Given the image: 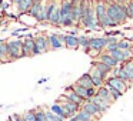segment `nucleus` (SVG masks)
<instances>
[{
	"mask_svg": "<svg viewBox=\"0 0 133 121\" xmlns=\"http://www.w3.org/2000/svg\"><path fill=\"white\" fill-rule=\"evenodd\" d=\"M107 16L115 21L117 26L126 23L127 19V7L124 4H120L115 0H107Z\"/></svg>",
	"mask_w": 133,
	"mask_h": 121,
	"instance_id": "f257e3e1",
	"label": "nucleus"
},
{
	"mask_svg": "<svg viewBox=\"0 0 133 121\" xmlns=\"http://www.w3.org/2000/svg\"><path fill=\"white\" fill-rule=\"evenodd\" d=\"M22 49H23V40L22 39H13L7 40V57L9 61H15L17 58H22Z\"/></svg>",
	"mask_w": 133,
	"mask_h": 121,
	"instance_id": "f03ea898",
	"label": "nucleus"
},
{
	"mask_svg": "<svg viewBox=\"0 0 133 121\" xmlns=\"http://www.w3.org/2000/svg\"><path fill=\"white\" fill-rule=\"evenodd\" d=\"M57 101L59 104H60L62 107H63V110H64V112L67 114V117H75L76 114H77L79 111L82 110V107L79 105V104H76V103H73V101H70V100H67L66 97H64L63 94L62 95H59L57 97Z\"/></svg>",
	"mask_w": 133,
	"mask_h": 121,
	"instance_id": "7ed1b4c3",
	"label": "nucleus"
},
{
	"mask_svg": "<svg viewBox=\"0 0 133 121\" xmlns=\"http://www.w3.org/2000/svg\"><path fill=\"white\" fill-rule=\"evenodd\" d=\"M95 13H96L97 23L100 26L107 16V0H96L95 2Z\"/></svg>",
	"mask_w": 133,
	"mask_h": 121,
	"instance_id": "20e7f679",
	"label": "nucleus"
},
{
	"mask_svg": "<svg viewBox=\"0 0 133 121\" xmlns=\"http://www.w3.org/2000/svg\"><path fill=\"white\" fill-rule=\"evenodd\" d=\"M104 84L113 87V88H116L117 91H120L122 94H124V93L129 90V87H130L129 84H126L123 80H120L119 77H113V75H109V77L106 78V81H104Z\"/></svg>",
	"mask_w": 133,
	"mask_h": 121,
	"instance_id": "39448f33",
	"label": "nucleus"
},
{
	"mask_svg": "<svg viewBox=\"0 0 133 121\" xmlns=\"http://www.w3.org/2000/svg\"><path fill=\"white\" fill-rule=\"evenodd\" d=\"M89 44H90V49L96 50L97 53H102L106 50L107 46V37H89Z\"/></svg>",
	"mask_w": 133,
	"mask_h": 121,
	"instance_id": "423d86ee",
	"label": "nucleus"
},
{
	"mask_svg": "<svg viewBox=\"0 0 133 121\" xmlns=\"http://www.w3.org/2000/svg\"><path fill=\"white\" fill-rule=\"evenodd\" d=\"M89 75H90V78H92V83H93V86L96 87V88H100V87H103L104 86V81H106V78L103 77V74H102L100 71H99L96 67H90V70L89 71Z\"/></svg>",
	"mask_w": 133,
	"mask_h": 121,
	"instance_id": "0eeeda50",
	"label": "nucleus"
},
{
	"mask_svg": "<svg viewBox=\"0 0 133 121\" xmlns=\"http://www.w3.org/2000/svg\"><path fill=\"white\" fill-rule=\"evenodd\" d=\"M35 43L36 46H37V49L40 50V53L43 54V53H47L50 51V44H49V37H47L46 34H43V33H40V34H37L35 37Z\"/></svg>",
	"mask_w": 133,
	"mask_h": 121,
	"instance_id": "6e6552de",
	"label": "nucleus"
},
{
	"mask_svg": "<svg viewBox=\"0 0 133 121\" xmlns=\"http://www.w3.org/2000/svg\"><path fill=\"white\" fill-rule=\"evenodd\" d=\"M82 110H83V111H86V112H89L90 115H93V117H95L96 120H99V118L102 117L100 110L97 108V105H96V104L93 103L92 100L84 101V103H83V105H82Z\"/></svg>",
	"mask_w": 133,
	"mask_h": 121,
	"instance_id": "1a4fd4ad",
	"label": "nucleus"
},
{
	"mask_svg": "<svg viewBox=\"0 0 133 121\" xmlns=\"http://www.w3.org/2000/svg\"><path fill=\"white\" fill-rule=\"evenodd\" d=\"M96 60H99V61H102V63H104L106 66H109L110 69H115V67H119L120 64L117 63V61L115 60V58L112 57V56L109 54V53H106V51H102L100 54L97 56V58Z\"/></svg>",
	"mask_w": 133,
	"mask_h": 121,
	"instance_id": "9d476101",
	"label": "nucleus"
},
{
	"mask_svg": "<svg viewBox=\"0 0 133 121\" xmlns=\"http://www.w3.org/2000/svg\"><path fill=\"white\" fill-rule=\"evenodd\" d=\"M63 95L67 98V100H70V101H73V103L79 104L80 107L83 105V103H84V100L80 97V95H77V94H76V93L72 90V87H70V86L64 88V91H63Z\"/></svg>",
	"mask_w": 133,
	"mask_h": 121,
	"instance_id": "9b49d317",
	"label": "nucleus"
},
{
	"mask_svg": "<svg viewBox=\"0 0 133 121\" xmlns=\"http://www.w3.org/2000/svg\"><path fill=\"white\" fill-rule=\"evenodd\" d=\"M33 3H35V0H20V2H19V4H17V10H19L17 16H19V19H20L22 16H24V14L29 13V10L32 9Z\"/></svg>",
	"mask_w": 133,
	"mask_h": 121,
	"instance_id": "f8f14e48",
	"label": "nucleus"
},
{
	"mask_svg": "<svg viewBox=\"0 0 133 121\" xmlns=\"http://www.w3.org/2000/svg\"><path fill=\"white\" fill-rule=\"evenodd\" d=\"M64 47L69 50H77L79 47V36H72L66 34V40H64Z\"/></svg>",
	"mask_w": 133,
	"mask_h": 121,
	"instance_id": "ddd939ff",
	"label": "nucleus"
},
{
	"mask_svg": "<svg viewBox=\"0 0 133 121\" xmlns=\"http://www.w3.org/2000/svg\"><path fill=\"white\" fill-rule=\"evenodd\" d=\"M92 66H93V67H96V69H97L99 71H100L102 74H103V77H104V78H107V77L110 75V73H112V69H110L109 66H106L104 63H102V61L96 60V58L92 61Z\"/></svg>",
	"mask_w": 133,
	"mask_h": 121,
	"instance_id": "4468645a",
	"label": "nucleus"
},
{
	"mask_svg": "<svg viewBox=\"0 0 133 121\" xmlns=\"http://www.w3.org/2000/svg\"><path fill=\"white\" fill-rule=\"evenodd\" d=\"M120 67L124 70V73H126V75H127V78H129L130 84H133V57L129 58V60H126L124 63H122Z\"/></svg>",
	"mask_w": 133,
	"mask_h": 121,
	"instance_id": "2eb2a0df",
	"label": "nucleus"
},
{
	"mask_svg": "<svg viewBox=\"0 0 133 121\" xmlns=\"http://www.w3.org/2000/svg\"><path fill=\"white\" fill-rule=\"evenodd\" d=\"M92 101H93V103L96 104V105H97V108L100 110L102 115H103L104 112H106L107 110L110 108V105H112V104H110V103H107V101H104L103 98H100V97H99V95H95V97L92 98Z\"/></svg>",
	"mask_w": 133,
	"mask_h": 121,
	"instance_id": "dca6fc26",
	"label": "nucleus"
},
{
	"mask_svg": "<svg viewBox=\"0 0 133 121\" xmlns=\"http://www.w3.org/2000/svg\"><path fill=\"white\" fill-rule=\"evenodd\" d=\"M47 37H49L50 50H62L64 47V44H62L60 40L57 39V34H56V33H50V34H47Z\"/></svg>",
	"mask_w": 133,
	"mask_h": 121,
	"instance_id": "f3484780",
	"label": "nucleus"
},
{
	"mask_svg": "<svg viewBox=\"0 0 133 121\" xmlns=\"http://www.w3.org/2000/svg\"><path fill=\"white\" fill-rule=\"evenodd\" d=\"M49 110H50V111H52V112H55L56 115H59V117H60V118H63L64 121H67V120H69V117H67V114H66V112H64L63 107H62L60 104L57 103V101H55V103H53L52 105L49 107Z\"/></svg>",
	"mask_w": 133,
	"mask_h": 121,
	"instance_id": "a211bd4d",
	"label": "nucleus"
},
{
	"mask_svg": "<svg viewBox=\"0 0 133 121\" xmlns=\"http://www.w3.org/2000/svg\"><path fill=\"white\" fill-rule=\"evenodd\" d=\"M2 63H10L7 57V40L0 39V64Z\"/></svg>",
	"mask_w": 133,
	"mask_h": 121,
	"instance_id": "6ab92c4d",
	"label": "nucleus"
},
{
	"mask_svg": "<svg viewBox=\"0 0 133 121\" xmlns=\"http://www.w3.org/2000/svg\"><path fill=\"white\" fill-rule=\"evenodd\" d=\"M76 84L84 87V88H92V87H95V86H93V83H92V78H90L89 73H84V74H82L80 77L76 80Z\"/></svg>",
	"mask_w": 133,
	"mask_h": 121,
	"instance_id": "aec40b11",
	"label": "nucleus"
},
{
	"mask_svg": "<svg viewBox=\"0 0 133 121\" xmlns=\"http://www.w3.org/2000/svg\"><path fill=\"white\" fill-rule=\"evenodd\" d=\"M96 95H99L100 98H103L104 101H107V103H110V104H112V103H115L106 86H103V87H100V88H97V91H96Z\"/></svg>",
	"mask_w": 133,
	"mask_h": 121,
	"instance_id": "412c9836",
	"label": "nucleus"
},
{
	"mask_svg": "<svg viewBox=\"0 0 133 121\" xmlns=\"http://www.w3.org/2000/svg\"><path fill=\"white\" fill-rule=\"evenodd\" d=\"M70 87H72V90H73V91H75L77 95H80V97L83 98L84 101H87V100H89V94H87V88H84V87L79 86V84H76V83H75V84H72Z\"/></svg>",
	"mask_w": 133,
	"mask_h": 121,
	"instance_id": "4be33fe9",
	"label": "nucleus"
},
{
	"mask_svg": "<svg viewBox=\"0 0 133 121\" xmlns=\"http://www.w3.org/2000/svg\"><path fill=\"white\" fill-rule=\"evenodd\" d=\"M75 117H76V120H77V121H97L93 115H90L89 112L83 111V110H80Z\"/></svg>",
	"mask_w": 133,
	"mask_h": 121,
	"instance_id": "5701e85b",
	"label": "nucleus"
},
{
	"mask_svg": "<svg viewBox=\"0 0 133 121\" xmlns=\"http://www.w3.org/2000/svg\"><path fill=\"white\" fill-rule=\"evenodd\" d=\"M42 7H43V2H35V3H33V6H32V9L29 10V13H27V14L29 16H32L33 19H36V16L39 14V12H40L42 10Z\"/></svg>",
	"mask_w": 133,
	"mask_h": 121,
	"instance_id": "b1692460",
	"label": "nucleus"
},
{
	"mask_svg": "<svg viewBox=\"0 0 133 121\" xmlns=\"http://www.w3.org/2000/svg\"><path fill=\"white\" fill-rule=\"evenodd\" d=\"M79 46L80 49L84 50V53H87L90 50V44H89V36H79Z\"/></svg>",
	"mask_w": 133,
	"mask_h": 121,
	"instance_id": "393cba45",
	"label": "nucleus"
},
{
	"mask_svg": "<svg viewBox=\"0 0 133 121\" xmlns=\"http://www.w3.org/2000/svg\"><path fill=\"white\" fill-rule=\"evenodd\" d=\"M117 47L120 50H133V43L127 39H120L117 41Z\"/></svg>",
	"mask_w": 133,
	"mask_h": 121,
	"instance_id": "a878e982",
	"label": "nucleus"
},
{
	"mask_svg": "<svg viewBox=\"0 0 133 121\" xmlns=\"http://www.w3.org/2000/svg\"><path fill=\"white\" fill-rule=\"evenodd\" d=\"M44 112H46V121H64L63 118H60L55 112H52L49 108H44Z\"/></svg>",
	"mask_w": 133,
	"mask_h": 121,
	"instance_id": "bb28decb",
	"label": "nucleus"
},
{
	"mask_svg": "<svg viewBox=\"0 0 133 121\" xmlns=\"http://www.w3.org/2000/svg\"><path fill=\"white\" fill-rule=\"evenodd\" d=\"M22 118H23V121H36V110H29V111H26L23 115H22Z\"/></svg>",
	"mask_w": 133,
	"mask_h": 121,
	"instance_id": "cd10ccee",
	"label": "nucleus"
},
{
	"mask_svg": "<svg viewBox=\"0 0 133 121\" xmlns=\"http://www.w3.org/2000/svg\"><path fill=\"white\" fill-rule=\"evenodd\" d=\"M104 86H106V84H104ZM107 87V90H109V93H110V95H112V98H113V101H117L119 98L122 97V93L120 91H117V90L116 88H113V87H110V86H106Z\"/></svg>",
	"mask_w": 133,
	"mask_h": 121,
	"instance_id": "c85d7f7f",
	"label": "nucleus"
},
{
	"mask_svg": "<svg viewBox=\"0 0 133 121\" xmlns=\"http://www.w3.org/2000/svg\"><path fill=\"white\" fill-rule=\"evenodd\" d=\"M29 29L30 27H20V29H16L15 32H12V37H17V36H20V34H24V33L29 32Z\"/></svg>",
	"mask_w": 133,
	"mask_h": 121,
	"instance_id": "c756f323",
	"label": "nucleus"
},
{
	"mask_svg": "<svg viewBox=\"0 0 133 121\" xmlns=\"http://www.w3.org/2000/svg\"><path fill=\"white\" fill-rule=\"evenodd\" d=\"M127 7V19H133V0H130L126 4Z\"/></svg>",
	"mask_w": 133,
	"mask_h": 121,
	"instance_id": "7c9ffc66",
	"label": "nucleus"
},
{
	"mask_svg": "<svg viewBox=\"0 0 133 121\" xmlns=\"http://www.w3.org/2000/svg\"><path fill=\"white\" fill-rule=\"evenodd\" d=\"M10 4H12V2H10V0H3V2L0 3V10H2V12H4L6 9H9Z\"/></svg>",
	"mask_w": 133,
	"mask_h": 121,
	"instance_id": "2f4dec72",
	"label": "nucleus"
},
{
	"mask_svg": "<svg viewBox=\"0 0 133 121\" xmlns=\"http://www.w3.org/2000/svg\"><path fill=\"white\" fill-rule=\"evenodd\" d=\"M109 36L116 37V36H122V33H120V30H107V32H106V37H109Z\"/></svg>",
	"mask_w": 133,
	"mask_h": 121,
	"instance_id": "473e14b6",
	"label": "nucleus"
},
{
	"mask_svg": "<svg viewBox=\"0 0 133 121\" xmlns=\"http://www.w3.org/2000/svg\"><path fill=\"white\" fill-rule=\"evenodd\" d=\"M117 41H119L117 37H112V36L107 37V44H117Z\"/></svg>",
	"mask_w": 133,
	"mask_h": 121,
	"instance_id": "72a5a7b5",
	"label": "nucleus"
},
{
	"mask_svg": "<svg viewBox=\"0 0 133 121\" xmlns=\"http://www.w3.org/2000/svg\"><path fill=\"white\" fill-rule=\"evenodd\" d=\"M56 34H57V39L60 40V43L64 44V40H66V34H64V33H56Z\"/></svg>",
	"mask_w": 133,
	"mask_h": 121,
	"instance_id": "f704fd0d",
	"label": "nucleus"
},
{
	"mask_svg": "<svg viewBox=\"0 0 133 121\" xmlns=\"http://www.w3.org/2000/svg\"><path fill=\"white\" fill-rule=\"evenodd\" d=\"M77 33H79V32H77V29H70L69 32L66 33V34H72V36H79Z\"/></svg>",
	"mask_w": 133,
	"mask_h": 121,
	"instance_id": "c9c22d12",
	"label": "nucleus"
},
{
	"mask_svg": "<svg viewBox=\"0 0 133 121\" xmlns=\"http://www.w3.org/2000/svg\"><path fill=\"white\" fill-rule=\"evenodd\" d=\"M7 17H9L10 20H19V16H17V14H13V13H10V14H7Z\"/></svg>",
	"mask_w": 133,
	"mask_h": 121,
	"instance_id": "e433bc0d",
	"label": "nucleus"
},
{
	"mask_svg": "<svg viewBox=\"0 0 133 121\" xmlns=\"http://www.w3.org/2000/svg\"><path fill=\"white\" fill-rule=\"evenodd\" d=\"M49 81V77H44V78H40V80L37 81V84L40 86V84H44V83H47Z\"/></svg>",
	"mask_w": 133,
	"mask_h": 121,
	"instance_id": "4c0bfd02",
	"label": "nucleus"
},
{
	"mask_svg": "<svg viewBox=\"0 0 133 121\" xmlns=\"http://www.w3.org/2000/svg\"><path fill=\"white\" fill-rule=\"evenodd\" d=\"M115 2H117V3H120V4H124V6H126V4L129 3L130 0H115Z\"/></svg>",
	"mask_w": 133,
	"mask_h": 121,
	"instance_id": "58836bf2",
	"label": "nucleus"
},
{
	"mask_svg": "<svg viewBox=\"0 0 133 121\" xmlns=\"http://www.w3.org/2000/svg\"><path fill=\"white\" fill-rule=\"evenodd\" d=\"M10 2H12L13 4H16V6H17V4H19V2H20V0H10Z\"/></svg>",
	"mask_w": 133,
	"mask_h": 121,
	"instance_id": "ea45409f",
	"label": "nucleus"
},
{
	"mask_svg": "<svg viewBox=\"0 0 133 121\" xmlns=\"http://www.w3.org/2000/svg\"><path fill=\"white\" fill-rule=\"evenodd\" d=\"M67 121H77V120H76V117H70Z\"/></svg>",
	"mask_w": 133,
	"mask_h": 121,
	"instance_id": "a19ab883",
	"label": "nucleus"
},
{
	"mask_svg": "<svg viewBox=\"0 0 133 121\" xmlns=\"http://www.w3.org/2000/svg\"><path fill=\"white\" fill-rule=\"evenodd\" d=\"M35 2H40V3H42V2H44V0H35Z\"/></svg>",
	"mask_w": 133,
	"mask_h": 121,
	"instance_id": "79ce46f5",
	"label": "nucleus"
}]
</instances>
